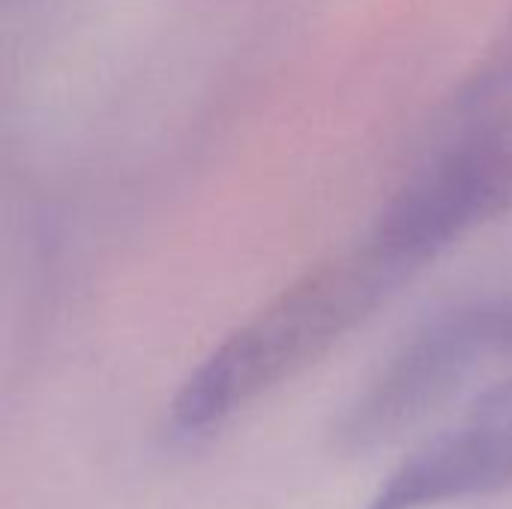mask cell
<instances>
[{
	"instance_id": "6da1fadb",
	"label": "cell",
	"mask_w": 512,
	"mask_h": 509,
	"mask_svg": "<svg viewBox=\"0 0 512 509\" xmlns=\"http://www.w3.org/2000/svg\"><path fill=\"white\" fill-rule=\"evenodd\" d=\"M408 279L369 240L315 264L234 327L180 384L168 435L195 444L327 357Z\"/></svg>"
},
{
	"instance_id": "7a4b0ae2",
	"label": "cell",
	"mask_w": 512,
	"mask_h": 509,
	"mask_svg": "<svg viewBox=\"0 0 512 509\" xmlns=\"http://www.w3.org/2000/svg\"><path fill=\"white\" fill-rule=\"evenodd\" d=\"M489 360H512V291L429 315L330 423L327 447L357 459L423 423Z\"/></svg>"
},
{
	"instance_id": "3957f363",
	"label": "cell",
	"mask_w": 512,
	"mask_h": 509,
	"mask_svg": "<svg viewBox=\"0 0 512 509\" xmlns=\"http://www.w3.org/2000/svg\"><path fill=\"white\" fill-rule=\"evenodd\" d=\"M512 210V120L480 117L381 207L369 243L408 276Z\"/></svg>"
},
{
	"instance_id": "277c9868",
	"label": "cell",
	"mask_w": 512,
	"mask_h": 509,
	"mask_svg": "<svg viewBox=\"0 0 512 509\" xmlns=\"http://www.w3.org/2000/svg\"><path fill=\"white\" fill-rule=\"evenodd\" d=\"M512 489V381L417 447L363 509H435Z\"/></svg>"
},
{
	"instance_id": "5b68a950",
	"label": "cell",
	"mask_w": 512,
	"mask_h": 509,
	"mask_svg": "<svg viewBox=\"0 0 512 509\" xmlns=\"http://www.w3.org/2000/svg\"><path fill=\"white\" fill-rule=\"evenodd\" d=\"M512 93V18L498 33V39L486 48L477 69L465 78L456 93L459 114H480L489 117L492 105Z\"/></svg>"
}]
</instances>
